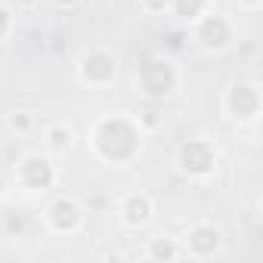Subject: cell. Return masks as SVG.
<instances>
[{
	"label": "cell",
	"instance_id": "8",
	"mask_svg": "<svg viewBox=\"0 0 263 263\" xmlns=\"http://www.w3.org/2000/svg\"><path fill=\"white\" fill-rule=\"evenodd\" d=\"M16 177H19V183H22L25 189L37 192V189H50V186H53L56 171H53L50 158H44V155H25V158L19 161Z\"/></svg>",
	"mask_w": 263,
	"mask_h": 263
},
{
	"label": "cell",
	"instance_id": "10",
	"mask_svg": "<svg viewBox=\"0 0 263 263\" xmlns=\"http://www.w3.org/2000/svg\"><path fill=\"white\" fill-rule=\"evenodd\" d=\"M149 217H152V198L149 195H143V192H137V195H127L124 198V204H121V220L127 223V226H146L149 223Z\"/></svg>",
	"mask_w": 263,
	"mask_h": 263
},
{
	"label": "cell",
	"instance_id": "4",
	"mask_svg": "<svg viewBox=\"0 0 263 263\" xmlns=\"http://www.w3.org/2000/svg\"><path fill=\"white\" fill-rule=\"evenodd\" d=\"M140 84L146 96H171L177 87V65L171 59H149L140 68Z\"/></svg>",
	"mask_w": 263,
	"mask_h": 263
},
{
	"label": "cell",
	"instance_id": "5",
	"mask_svg": "<svg viewBox=\"0 0 263 263\" xmlns=\"http://www.w3.org/2000/svg\"><path fill=\"white\" fill-rule=\"evenodd\" d=\"M192 25H195V41L201 50H223L232 41V22L220 13H204Z\"/></svg>",
	"mask_w": 263,
	"mask_h": 263
},
{
	"label": "cell",
	"instance_id": "16",
	"mask_svg": "<svg viewBox=\"0 0 263 263\" xmlns=\"http://www.w3.org/2000/svg\"><path fill=\"white\" fill-rule=\"evenodd\" d=\"M10 25H13V19H10V10H4V7H0V37H4V34L10 31Z\"/></svg>",
	"mask_w": 263,
	"mask_h": 263
},
{
	"label": "cell",
	"instance_id": "1",
	"mask_svg": "<svg viewBox=\"0 0 263 263\" xmlns=\"http://www.w3.org/2000/svg\"><path fill=\"white\" fill-rule=\"evenodd\" d=\"M140 140H143V127L134 124L130 118H124V115H111V118L96 121L93 134H90L93 152L108 164L130 161L140 152Z\"/></svg>",
	"mask_w": 263,
	"mask_h": 263
},
{
	"label": "cell",
	"instance_id": "6",
	"mask_svg": "<svg viewBox=\"0 0 263 263\" xmlns=\"http://www.w3.org/2000/svg\"><path fill=\"white\" fill-rule=\"evenodd\" d=\"M220 251H223V232L214 223H195L183 238V254H189V257L204 260V257H214Z\"/></svg>",
	"mask_w": 263,
	"mask_h": 263
},
{
	"label": "cell",
	"instance_id": "13",
	"mask_svg": "<svg viewBox=\"0 0 263 263\" xmlns=\"http://www.w3.org/2000/svg\"><path fill=\"white\" fill-rule=\"evenodd\" d=\"M149 257H164V260H177V257H183V248L177 245V241H171V238H155L152 241V248H149Z\"/></svg>",
	"mask_w": 263,
	"mask_h": 263
},
{
	"label": "cell",
	"instance_id": "11",
	"mask_svg": "<svg viewBox=\"0 0 263 263\" xmlns=\"http://www.w3.org/2000/svg\"><path fill=\"white\" fill-rule=\"evenodd\" d=\"M74 143V130L68 124H50L44 130V149L47 152H68Z\"/></svg>",
	"mask_w": 263,
	"mask_h": 263
},
{
	"label": "cell",
	"instance_id": "7",
	"mask_svg": "<svg viewBox=\"0 0 263 263\" xmlns=\"http://www.w3.org/2000/svg\"><path fill=\"white\" fill-rule=\"evenodd\" d=\"M226 105L235 118L241 121H254L257 111H260V87L254 81H235L229 87V96H226Z\"/></svg>",
	"mask_w": 263,
	"mask_h": 263
},
{
	"label": "cell",
	"instance_id": "14",
	"mask_svg": "<svg viewBox=\"0 0 263 263\" xmlns=\"http://www.w3.org/2000/svg\"><path fill=\"white\" fill-rule=\"evenodd\" d=\"M31 124H34V115L31 111H13V118H10V127L13 130H22V134H25Z\"/></svg>",
	"mask_w": 263,
	"mask_h": 263
},
{
	"label": "cell",
	"instance_id": "9",
	"mask_svg": "<svg viewBox=\"0 0 263 263\" xmlns=\"http://www.w3.org/2000/svg\"><path fill=\"white\" fill-rule=\"evenodd\" d=\"M47 223L53 232H78L81 223H84V208L74 201V198H59L47 208Z\"/></svg>",
	"mask_w": 263,
	"mask_h": 263
},
{
	"label": "cell",
	"instance_id": "2",
	"mask_svg": "<svg viewBox=\"0 0 263 263\" xmlns=\"http://www.w3.org/2000/svg\"><path fill=\"white\" fill-rule=\"evenodd\" d=\"M177 164L189 177H208L217 167V149L208 140H189L177 152Z\"/></svg>",
	"mask_w": 263,
	"mask_h": 263
},
{
	"label": "cell",
	"instance_id": "18",
	"mask_svg": "<svg viewBox=\"0 0 263 263\" xmlns=\"http://www.w3.org/2000/svg\"><path fill=\"white\" fill-rule=\"evenodd\" d=\"M241 7H260V0H238Z\"/></svg>",
	"mask_w": 263,
	"mask_h": 263
},
{
	"label": "cell",
	"instance_id": "12",
	"mask_svg": "<svg viewBox=\"0 0 263 263\" xmlns=\"http://www.w3.org/2000/svg\"><path fill=\"white\" fill-rule=\"evenodd\" d=\"M171 10L177 13V19L195 22V19H201V16L208 13V0H174Z\"/></svg>",
	"mask_w": 263,
	"mask_h": 263
},
{
	"label": "cell",
	"instance_id": "17",
	"mask_svg": "<svg viewBox=\"0 0 263 263\" xmlns=\"http://www.w3.org/2000/svg\"><path fill=\"white\" fill-rule=\"evenodd\" d=\"M53 4H59V7H74L78 0H53Z\"/></svg>",
	"mask_w": 263,
	"mask_h": 263
},
{
	"label": "cell",
	"instance_id": "3",
	"mask_svg": "<svg viewBox=\"0 0 263 263\" xmlns=\"http://www.w3.org/2000/svg\"><path fill=\"white\" fill-rule=\"evenodd\" d=\"M78 71H81V81H84V84H90V87H105V84L115 81L118 62H115V56H111L108 50L96 47V50H87V53L81 56Z\"/></svg>",
	"mask_w": 263,
	"mask_h": 263
},
{
	"label": "cell",
	"instance_id": "15",
	"mask_svg": "<svg viewBox=\"0 0 263 263\" xmlns=\"http://www.w3.org/2000/svg\"><path fill=\"white\" fill-rule=\"evenodd\" d=\"M171 4L174 0H140V7L146 13H164V10H171Z\"/></svg>",
	"mask_w": 263,
	"mask_h": 263
}]
</instances>
